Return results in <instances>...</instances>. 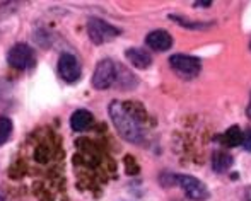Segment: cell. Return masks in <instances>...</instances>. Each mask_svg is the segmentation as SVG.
I'll list each match as a JSON object with an SVG mask.
<instances>
[{"mask_svg":"<svg viewBox=\"0 0 251 201\" xmlns=\"http://www.w3.org/2000/svg\"><path fill=\"white\" fill-rule=\"evenodd\" d=\"M93 114H91L89 111H86V109H79V111H75L72 114V118H70V126H72V130H75V132H84V130H87L91 125H93Z\"/></svg>","mask_w":251,"mask_h":201,"instance_id":"10","label":"cell"},{"mask_svg":"<svg viewBox=\"0 0 251 201\" xmlns=\"http://www.w3.org/2000/svg\"><path fill=\"white\" fill-rule=\"evenodd\" d=\"M232 165V157L226 152H215L212 157V167L215 172H226Z\"/></svg>","mask_w":251,"mask_h":201,"instance_id":"12","label":"cell"},{"mask_svg":"<svg viewBox=\"0 0 251 201\" xmlns=\"http://www.w3.org/2000/svg\"><path fill=\"white\" fill-rule=\"evenodd\" d=\"M173 181L178 182V186L185 191V195L193 201H201L208 196L205 184L197 178H192V176H175Z\"/></svg>","mask_w":251,"mask_h":201,"instance_id":"4","label":"cell"},{"mask_svg":"<svg viewBox=\"0 0 251 201\" xmlns=\"http://www.w3.org/2000/svg\"><path fill=\"white\" fill-rule=\"evenodd\" d=\"M116 79L115 63L111 60H101L96 67V72L93 75V86L96 89H108Z\"/></svg>","mask_w":251,"mask_h":201,"instance_id":"6","label":"cell"},{"mask_svg":"<svg viewBox=\"0 0 251 201\" xmlns=\"http://www.w3.org/2000/svg\"><path fill=\"white\" fill-rule=\"evenodd\" d=\"M10 133H12V123L5 116H0V145L5 143L10 138Z\"/></svg>","mask_w":251,"mask_h":201,"instance_id":"13","label":"cell"},{"mask_svg":"<svg viewBox=\"0 0 251 201\" xmlns=\"http://www.w3.org/2000/svg\"><path fill=\"white\" fill-rule=\"evenodd\" d=\"M7 62H9L10 67H14V68H19V70H24L27 68V67L33 65L34 62V53L31 50L27 45H16V46H12L7 53Z\"/></svg>","mask_w":251,"mask_h":201,"instance_id":"5","label":"cell"},{"mask_svg":"<svg viewBox=\"0 0 251 201\" xmlns=\"http://www.w3.org/2000/svg\"><path fill=\"white\" fill-rule=\"evenodd\" d=\"M125 55H126V58H128V62L132 63L135 68L146 70L151 67L152 58L146 50H140V48H130V50H126Z\"/></svg>","mask_w":251,"mask_h":201,"instance_id":"9","label":"cell"},{"mask_svg":"<svg viewBox=\"0 0 251 201\" xmlns=\"http://www.w3.org/2000/svg\"><path fill=\"white\" fill-rule=\"evenodd\" d=\"M248 116L251 118V99H250V106H248Z\"/></svg>","mask_w":251,"mask_h":201,"instance_id":"15","label":"cell"},{"mask_svg":"<svg viewBox=\"0 0 251 201\" xmlns=\"http://www.w3.org/2000/svg\"><path fill=\"white\" fill-rule=\"evenodd\" d=\"M250 48H251V43H250Z\"/></svg>","mask_w":251,"mask_h":201,"instance_id":"16","label":"cell"},{"mask_svg":"<svg viewBox=\"0 0 251 201\" xmlns=\"http://www.w3.org/2000/svg\"><path fill=\"white\" fill-rule=\"evenodd\" d=\"M243 147H245L248 152H251V128L243 135Z\"/></svg>","mask_w":251,"mask_h":201,"instance_id":"14","label":"cell"},{"mask_svg":"<svg viewBox=\"0 0 251 201\" xmlns=\"http://www.w3.org/2000/svg\"><path fill=\"white\" fill-rule=\"evenodd\" d=\"M109 116H111L115 128L125 140H128V142H140L142 140L139 123H137L135 116L126 109V106L120 104V102H111Z\"/></svg>","mask_w":251,"mask_h":201,"instance_id":"1","label":"cell"},{"mask_svg":"<svg viewBox=\"0 0 251 201\" xmlns=\"http://www.w3.org/2000/svg\"><path fill=\"white\" fill-rule=\"evenodd\" d=\"M87 29H89V36L93 40V43L102 45L106 41H111L113 38H116L120 34V29L111 24L104 22L101 19H91L87 24Z\"/></svg>","mask_w":251,"mask_h":201,"instance_id":"3","label":"cell"},{"mask_svg":"<svg viewBox=\"0 0 251 201\" xmlns=\"http://www.w3.org/2000/svg\"><path fill=\"white\" fill-rule=\"evenodd\" d=\"M146 43L147 46L155 51H168L173 46V38L168 31L157 29V31H152L149 36L146 38Z\"/></svg>","mask_w":251,"mask_h":201,"instance_id":"8","label":"cell"},{"mask_svg":"<svg viewBox=\"0 0 251 201\" xmlns=\"http://www.w3.org/2000/svg\"><path fill=\"white\" fill-rule=\"evenodd\" d=\"M243 135L245 133L241 132V128L239 126H231L229 130H226L224 132V135H221V142H222V145H226V147H238V145H241L243 143Z\"/></svg>","mask_w":251,"mask_h":201,"instance_id":"11","label":"cell"},{"mask_svg":"<svg viewBox=\"0 0 251 201\" xmlns=\"http://www.w3.org/2000/svg\"><path fill=\"white\" fill-rule=\"evenodd\" d=\"M58 72L65 82H69V84L77 82V80L80 79V65H79V62H77L75 56L69 55V53L60 56Z\"/></svg>","mask_w":251,"mask_h":201,"instance_id":"7","label":"cell"},{"mask_svg":"<svg viewBox=\"0 0 251 201\" xmlns=\"http://www.w3.org/2000/svg\"><path fill=\"white\" fill-rule=\"evenodd\" d=\"M169 63H171L173 70H176L185 79H193V77L199 75L201 70L200 60L190 55H173L169 58Z\"/></svg>","mask_w":251,"mask_h":201,"instance_id":"2","label":"cell"}]
</instances>
